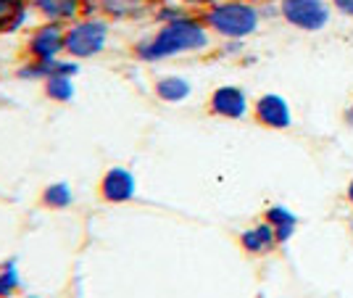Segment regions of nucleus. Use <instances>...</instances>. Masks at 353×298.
Segmentation results:
<instances>
[{"instance_id":"dca6fc26","label":"nucleus","mask_w":353,"mask_h":298,"mask_svg":"<svg viewBox=\"0 0 353 298\" xmlns=\"http://www.w3.org/2000/svg\"><path fill=\"white\" fill-rule=\"evenodd\" d=\"M21 269L16 259H6L0 261V298H16L21 293Z\"/></svg>"},{"instance_id":"f03ea898","label":"nucleus","mask_w":353,"mask_h":298,"mask_svg":"<svg viewBox=\"0 0 353 298\" xmlns=\"http://www.w3.org/2000/svg\"><path fill=\"white\" fill-rule=\"evenodd\" d=\"M203 24L227 40H245L259 32L261 11L248 0H219L203 11Z\"/></svg>"},{"instance_id":"7ed1b4c3","label":"nucleus","mask_w":353,"mask_h":298,"mask_svg":"<svg viewBox=\"0 0 353 298\" xmlns=\"http://www.w3.org/2000/svg\"><path fill=\"white\" fill-rule=\"evenodd\" d=\"M108 34L111 27L101 16H85L77 19L66 27V37H63V53L74 61H85L101 56L108 45Z\"/></svg>"},{"instance_id":"ddd939ff","label":"nucleus","mask_w":353,"mask_h":298,"mask_svg":"<svg viewBox=\"0 0 353 298\" xmlns=\"http://www.w3.org/2000/svg\"><path fill=\"white\" fill-rule=\"evenodd\" d=\"M264 219L272 227H274V235L280 243H288V240L295 235V230H298V217H295V211H290L288 206H269L264 214Z\"/></svg>"},{"instance_id":"9b49d317","label":"nucleus","mask_w":353,"mask_h":298,"mask_svg":"<svg viewBox=\"0 0 353 298\" xmlns=\"http://www.w3.org/2000/svg\"><path fill=\"white\" fill-rule=\"evenodd\" d=\"M240 246H243V251L250 256H266L280 246V240L274 235V227L264 219V222L253 224V227L240 232Z\"/></svg>"},{"instance_id":"5701e85b","label":"nucleus","mask_w":353,"mask_h":298,"mask_svg":"<svg viewBox=\"0 0 353 298\" xmlns=\"http://www.w3.org/2000/svg\"><path fill=\"white\" fill-rule=\"evenodd\" d=\"M27 298H43V296H27Z\"/></svg>"},{"instance_id":"423d86ee","label":"nucleus","mask_w":353,"mask_h":298,"mask_svg":"<svg viewBox=\"0 0 353 298\" xmlns=\"http://www.w3.org/2000/svg\"><path fill=\"white\" fill-rule=\"evenodd\" d=\"M250 101L248 92L240 85H221L208 95V114L219 117V119L240 121L250 114Z\"/></svg>"},{"instance_id":"aec40b11","label":"nucleus","mask_w":353,"mask_h":298,"mask_svg":"<svg viewBox=\"0 0 353 298\" xmlns=\"http://www.w3.org/2000/svg\"><path fill=\"white\" fill-rule=\"evenodd\" d=\"M179 3H190V6H214V3H219V0H179Z\"/></svg>"},{"instance_id":"f257e3e1","label":"nucleus","mask_w":353,"mask_h":298,"mask_svg":"<svg viewBox=\"0 0 353 298\" xmlns=\"http://www.w3.org/2000/svg\"><path fill=\"white\" fill-rule=\"evenodd\" d=\"M211 45V30L198 16L179 14L169 21H163L159 32H153L143 43L134 45V56L145 63L153 61L172 59V56H185V53H198Z\"/></svg>"},{"instance_id":"39448f33","label":"nucleus","mask_w":353,"mask_h":298,"mask_svg":"<svg viewBox=\"0 0 353 298\" xmlns=\"http://www.w3.org/2000/svg\"><path fill=\"white\" fill-rule=\"evenodd\" d=\"M63 37H66V27L63 24H53V21H43L40 27H34L27 37L24 53L30 61H50L59 59L63 53Z\"/></svg>"},{"instance_id":"0eeeda50","label":"nucleus","mask_w":353,"mask_h":298,"mask_svg":"<svg viewBox=\"0 0 353 298\" xmlns=\"http://www.w3.org/2000/svg\"><path fill=\"white\" fill-rule=\"evenodd\" d=\"M98 195H101V201L111 203V206L130 203L137 195V177L127 166H108L103 177L98 179Z\"/></svg>"},{"instance_id":"1a4fd4ad","label":"nucleus","mask_w":353,"mask_h":298,"mask_svg":"<svg viewBox=\"0 0 353 298\" xmlns=\"http://www.w3.org/2000/svg\"><path fill=\"white\" fill-rule=\"evenodd\" d=\"M32 8L43 16V21L69 27L85 11V0H32Z\"/></svg>"},{"instance_id":"6ab92c4d","label":"nucleus","mask_w":353,"mask_h":298,"mask_svg":"<svg viewBox=\"0 0 353 298\" xmlns=\"http://www.w3.org/2000/svg\"><path fill=\"white\" fill-rule=\"evenodd\" d=\"M330 3L338 14H343L345 19H353V0H330Z\"/></svg>"},{"instance_id":"a211bd4d","label":"nucleus","mask_w":353,"mask_h":298,"mask_svg":"<svg viewBox=\"0 0 353 298\" xmlns=\"http://www.w3.org/2000/svg\"><path fill=\"white\" fill-rule=\"evenodd\" d=\"M137 3H140V0H101L105 14L117 16V19L134 14V11H137Z\"/></svg>"},{"instance_id":"f3484780","label":"nucleus","mask_w":353,"mask_h":298,"mask_svg":"<svg viewBox=\"0 0 353 298\" xmlns=\"http://www.w3.org/2000/svg\"><path fill=\"white\" fill-rule=\"evenodd\" d=\"M24 0H0V32H14L24 24Z\"/></svg>"},{"instance_id":"4468645a","label":"nucleus","mask_w":353,"mask_h":298,"mask_svg":"<svg viewBox=\"0 0 353 298\" xmlns=\"http://www.w3.org/2000/svg\"><path fill=\"white\" fill-rule=\"evenodd\" d=\"M74 203V193L69 182H50L40 190V206L48 211H66Z\"/></svg>"},{"instance_id":"4be33fe9","label":"nucleus","mask_w":353,"mask_h":298,"mask_svg":"<svg viewBox=\"0 0 353 298\" xmlns=\"http://www.w3.org/2000/svg\"><path fill=\"white\" fill-rule=\"evenodd\" d=\"M345 195H348V201H351V206H353V177H351V182H348V190H345Z\"/></svg>"},{"instance_id":"2eb2a0df","label":"nucleus","mask_w":353,"mask_h":298,"mask_svg":"<svg viewBox=\"0 0 353 298\" xmlns=\"http://www.w3.org/2000/svg\"><path fill=\"white\" fill-rule=\"evenodd\" d=\"M43 95L53 103H72L74 95H77V88H74V77H48L43 82Z\"/></svg>"},{"instance_id":"412c9836","label":"nucleus","mask_w":353,"mask_h":298,"mask_svg":"<svg viewBox=\"0 0 353 298\" xmlns=\"http://www.w3.org/2000/svg\"><path fill=\"white\" fill-rule=\"evenodd\" d=\"M345 121H348V124L353 127V103L348 106V111H345Z\"/></svg>"},{"instance_id":"20e7f679","label":"nucleus","mask_w":353,"mask_h":298,"mask_svg":"<svg viewBox=\"0 0 353 298\" xmlns=\"http://www.w3.org/2000/svg\"><path fill=\"white\" fill-rule=\"evenodd\" d=\"M280 16L301 32H322L332 19L330 0H280Z\"/></svg>"},{"instance_id":"9d476101","label":"nucleus","mask_w":353,"mask_h":298,"mask_svg":"<svg viewBox=\"0 0 353 298\" xmlns=\"http://www.w3.org/2000/svg\"><path fill=\"white\" fill-rule=\"evenodd\" d=\"M56 74L77 77L79 74V63H77L74 59H69V61H63V59L27 61V63H21L19 72H16L19 79H40V82H45L48 77H56Z\"/></svg>"},{"instance_id":"6e6552de","label":"nucleus","mask_w":353,"mask_h":298,"mask_svg":"<svg viewBox=\"0 0 353 298\" xmlns=\"http://www.w3.org/2000/svg\"><path fill=\"white\" fill-rule=\"evenodd\" d=\"M253 117L266 130H290L293 127V111L290 103L277 92H264L253 103Z\"/></svg>"},{"instance_id":"f8f14e48","label":"nucleus","mask_w":353,"mask_h":298,"mask_svg":"<svg viewBox=\"0 0 353 298\" xmlns=\"http://www.w3.org/2000/svg\"><path fill=\"white\" fill-rule=\"evenodd\" d=\"M153 92H156V98L163 101V103H185L192 95V85L190 79H185V77L166 74V77H159L153 82Z\"/></svg>"}]
</instances>
